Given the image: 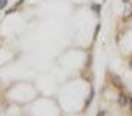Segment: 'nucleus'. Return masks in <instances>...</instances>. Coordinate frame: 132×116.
<instances>
[{
	"mask_svg": "<svg viewBox=\"0 0 132 116\" xmlns=\"http://www.w3.org/2000/svg\"><path fill=\"white\" fill-rule=\"evenodd\" d=\"M6 3H8V0H0V11L6 8Z\"/></svg>",
	"mask_w": 132,
	"mask_h": 116,
	"instance_id": "nucleus-1",
	"label": "nucleus"
},
{
	"mask_svg": "<svg viewBox=\"0 0 132 116\" xmlns=\"http://www.w3.org/2000/svg\"><path fill=\"white\" fill-rule=\"evenodd\" d=\"M125 102V105H126V98H123V96H120V104H123Z\"/></svg>",
	"mask_w": 132,
	"mask_h": 116,
	"instance_id": "nucleus-2",
	"label": "nucleus"
},
{
	"mask_svg": "<svg viewBox=\"0 0 132 116\" xmlns=\"http://www.w3.org/2000/svg\"><path fill=\"white\" fill-rule=\"evenodd\" d=\"M123 2H125V3H129V0H123Z\"/></svg>",
	"mask_w": 132,
	"mask_h": 116,
	"instance_id": "nucleus-3",
	"label": "nucleus"
}]
</instances>
